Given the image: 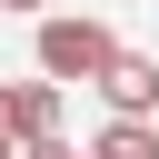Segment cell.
<instances>
[{"instance_id": "cell-1", "label": "cell", "mask_w": 159, "mask_h": 159, "mask_svg": "<svg viewBox=\"0 0 159 159\" xmlns=\"http://www.w3.org/2000/svg\"><path fill=\"white\" fill-rule=\"evenodd\" d=\"M109 60H119V30L109 20H40V80H109Z\"/></svg>"}, {"instance_id": "cell-2", "label": "cell", "mask_w": 159, "mask_h": 159, "mask_svg": "<svg viewBox=\"0 0 159 159\" xmlns=\"http://www.w3.org/2000/svg\"><path fill=\"white\" fill-rule=\"evenodd\" d=\"M99 99H109V119H149V109H159V60L119 50V60H109V80H99Z\"/></svg>"}, {"instance_id": "cell-3", "label": "cell", "mask_w": 159, "mask_h": 159, "mask_svg": "<svg viewBox=\"0 0 159 159\" xmlns=\"http://www.w3.org/2000/svg\"><path fill=\"white\" fill-rule=\"evenodd\" d=\"M89 159H159V129H149V119H109V129L89 139Z\"/></svg>"}, {"instance_id": "cell-4", "label": "cell", "mask_w": 159, "mask_h": 159, "mask_svg": "<svg viewBox=\"0 0 159 159\" xmlns=\"http://www.w3.org/2000/svg\"><path fill=\"white\" fill-rule=\"evenodd\" d=\"M20 159H80V149H70L60 129H50V139H20Z\"/></svg>"}, {"instance_id": "cell-5", "label": "cell", "mask_w": 159, "mask_h": 159, "mask_svg": "<svg viewBox=\"0 0 159 159\" xmlns=\"http://www.w3.org/2000/svg\"><path fill=\"white\" fill-rule=\"evenodd\" d=\"M0 10H20V20H40V10H50V0H0Z\"/></svg>"}, {"instance_id": "cell-6", "label": "cell", "mask_w": 159, "mask_h": 159, "mask_svg": "<svg viewBox=\"0 0 159 159\" xmlns=\"http://www.w3.org/2000/svg\"><path fill=\"white\" fill-rule=\"evenodd\" d=\"M0 159H20V139H0Z\"/></svg>"}]
</instances>
